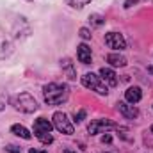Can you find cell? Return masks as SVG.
I'll return each mask as SVG.
<instances>
[{
	"mask_svg": "<svg viewBox=\"0 0 153 153\" xmlns=\"http://www.w3.org/2000/svg\"><path fill=\"white\" fill-rule=\"evenodd\" d=\"M29 153H45V152H39V150H34V148H30V150H29Z\"/></svg>",
	"mask_w": 153,
	"mask_h": 153,
	"instance_id": "19",
	"label": "cell"
},
{
	"mask_svg": "<svg viewBox=\"0 0 153 153\" xmlns=\"http://www.w3.org/2000/svg\"><path fill=\"white\" fill-rule=\"evenodd\" d=\"M111 128H119V126H117L116 123H112L111 119H93V121L89 123V126H87V130H89L91 135H96V134L105 132V130H111Z\"/></svg>",
	"mask_w": 153,
	"mask_h": 153,
	"instance_id": "6",
	"label": "cell"
},
{
	"mask_svg": "<svg viewBox=\"0 0 153 153\" xmlns=\"http://www.w3.org/2000/svg\"><path fill=\"white\" fill-rule=\"evenodd\" d=\"M52 123L48 121V119H45V117H38L36 121H34V135H36V139H39L43 144H50L52 141H53V137H52Z\"/></svg>",
	"mask_w": 153,
	"mask_h": 153,
	"instance_id": "3",
	"label": "cell"
},
{
	"mask_svg": "<svg viewBox=\"0 0 153 153\" xmlns=\"http://www.w3.org/2000/svg\"><path fill=\"white\" fill-rule=\"evenodd\" d=\"M80 38L82 39H91V32H89V29H80Z\"/></svg>",
	"mask_w": 153,
	"mask_h": 153,
	"instance_id": "16",
	"label": "cell"
},
{
	"mask_svg": "<svg viewBox=\"0 0 153 153\" xmlns=\"http://www.w3.org/2000/svg\"><path fill=\"white\" fill-rule=\"evenodd\" d=\"M76 57H78V61H80L82 64H89V62H91V48H89L85 43L78 45V48H76Z\"/></svg>",
	"mask_w": 153,
	"mask_h": 153,
	"instance_id": "9",
	"label": "cell"
},
{
	"mask_svg": "<svg viewBox=\"0 0 153 153\" xmlns=\"http://www.w3.org/2000/svg\"><path fill=\"white\" fill-rule=\"evenodd\" d=\"M100 76H102V80L103 82H107L111 87H114L117 85V78H116V73L111 70V68H102L100 70Z\"/></svg>",
	"mask_w": 153,
	"mask_h": 153,
	"instance_id": "11",
	"label": "cell"
},
{
	"mask_svg": "<svg viewBox=\"0 0 153 153\" xmlns=\"http://www.w3.org/2000/svg\"><path fill=\"white\" fill-rule=\"evenodd\" d=\"M53 126L61 134H66V135L73 134V125H71V121L68 119V116L64 114V112H55L53 114Z\"/></svg>",
	"mask_w": 153,
	"mask_h": 153,
	"instance_id": "5",
	"label": "cell"
},
{
	"mask_svg": "<svg viewBox=\"0 0 153 153\" xmlns=\"http://www.w3.org/2000/svg\"><path fill=\"white\" fill-rule=\"evenodd\" d=\"M105 43L111 48H114V50H125L126 48V41L123 38V34H119V32H109V34H105Z\"/></svg>",
	"mask_w": 153,
	"mask_h": 153,
	"instance_id": "7",
	"label": "cell"
},
{
	"mask_svg": "<svg viewBox=\"0 0 153 153\" xmlns=\"http://www.w3.org/2000/svg\"><path fill=\"white\" fill-rule=\"evenodd\" d=\"M11 103L16 111L20 112H25V114H30V112H36L38 111V102L32 94L29 93H20V94H14L11 98Z\"/></svg>",
	"mask_w": 153,
	"mask_h": 153,
	"instance_id": "2",
	"label": "cell"
},
{
	"mask_svg": "<svg viewBox=\"0 0 153 153\" xmlns=\"http://www.w3.org/2000/svg\"><path fill=\"white\" fill-rule=\"evenodd\" d=\"M5 152H9V153H22V152H20V148H16V146H13V144L5 146Z\"/></svg>",
	"mask_w": 153,
	"mask_h": 153,
	"instance_id": "17",
	"label": "cell"
},
{
	"mask_svg": "<svg viewBox=\"0 0 153 153\" xmlns=\"http://www.w3.org/2000/svg\"><path fill=\"white\" fill-rule=\"evenodd\" d=\"M43 94H45V102L48 105H59V103L68 100L70 91H68V85L52 82V84H46L43 87Z\"/></svg>",
	"mask_w": 153,
	"mask_h": 153,
	"instance_id": "1",
	"label": "cell"
},
{
	"mask_svg": "<svg viewBox=\"0 0 153 153\" xmlns=\"http://www.w3.org/2000/svg\"><path fill=\"white\" fill-rule=\"evenodd\" d=\"M68 5H71V7H75V9H82L84 5H87L91 0H64Z\"/></svg>",
	"mask_w": 153,
	"mask_h": 153,
	"instance_id": "14",
	"label": "cell"
},
{
	"mask_svg": "<svg viewBox=\"0 0 153 153\" xmlns=\"http://www.w3.org/2000/svg\"><path fill=\"white\" fill-rule=\"evenodd\" d=\"M84 117H85V111H80V112H78V114L75 116V121H76V123H80V121H82Z\"/></svg>",
	"mask_w": 153,
	"mask_h": 153,
	"instance_id": "18",
	"label": "cell"
},
{
	"mask_svg": "<svg viewBox=\"0 0 153 153\" xmlns=\"http://www.w3.org/2000/svg\"><path fill=\"white\" fill-rule=\"evenodd\" d=\"M89 20H91V22H93V25H96V27H98V25H102V23L105 22V18H102L100 14H93Z\"/></svg>",
	"mask_w": 153,
	"mask_h": 153,
	"instance_id": "15",
	"label": "cell"
},
{
	"mask_svg": "<svg viewBox=\"0 0 153 153\" xmlns=\"http://www.w3.org/2000/svg\"><path fill=\"white\" fill-rule=\"evenodd\" d=\"M64 153H73V152H70V150H68V152H64Z\"/></svg>",
	"mask_w": 153,
	"mask_h": 153,
	"instance_id": "20",
	"label": "cell"
},
{
	"mask_svg": "<svg viewBox=\"0 0 153 153\" xmlns=\"http://www.w3.org/2000/svg\"><path fill=\"white\" fill-rule=\"evenodd\" d=\"M125 98H126L128 103L135 105V103L141 102V98H143V91H141V87H128L126 93H125Z\"/></svg>",
	"mask_w": 153,
	"mask_h": 153,
	"instance_id": "10",
	"label": "cell"
},
{
	"mask_svg": "<svg viewBox=\"0 0 153 153\" xmlns=\"http://www.w3.org/2000/svg\"><path fill=\"white\" fill-rule=\"evenodd\" d=\"M117 109H119V112L125 116L126 119H135V117L139 116V111H137L134 105H128L126 102H119V103H117Z\"/></svg>",
	"mask_w": 153,
	"mask_h": 153,
	"instance_id": "8",
	"label": "cell"
},
{
	"mask_svg": "<svg viewBox=\"0 0 153 153\" xmlns=\"http://www.w3.org/2000/svg\"><path fill=\"white\" fill-rule=\"evenodd\" d=\"M11 132H13L14 135L22 137V139H27V141L32 137V134H30V132H29V130H27L23 125H13V126H11Z\"/></svg>",
	"mask_w": 153,
	"mask_h": 153,
	"instance_id": "13",
	"label": "cell"
},
{
	"mask_svg": "<svg viewBox=\"0 0 153 153\" xmlns=\"http://www.w3.org/2000/svg\"><path fill=\"white\" fill-rule=\"evenodd\" d=\"M82 84H84L87 89H91V91H94V93H98V94H107V93H109L107 85L102 82V76L94 75V73H85V75H82Z\"/></svg>",
	"mask_w": 153,
	"mask_h": 153,
	"instance_id": "4",
	"label": "cell"
},
{
	"mask_svg": "<svg viewBox=\"0 0 153 153\" xmlns=\"http://www.w3.org/2000/svg\"><path fill=\"white\" fill-rule=\"evenodd\" d=\"M152 134H153V125H152Z\"/></svg>",
	"mask_w": 153,
	"mask_h": 153,
	"instance_id": "21",
	"label": "cell"
},
{
	"mask_svg": "<svg viewBox=\"0 0 153 153\" xmlns=\"http://www.w3.org/2000/svg\"><path fill=\"white\" fill-rule=\"evenodd\" d=\"M107 62L112 64V66H116V68L126 66V59H125L123 55H119V53H109V55H107Z\"/></svg>",
	"mask_w": 153,
	"mask_h": 153,
	"instance_id": "12",
	"label": "cell"
}]
</instances>
